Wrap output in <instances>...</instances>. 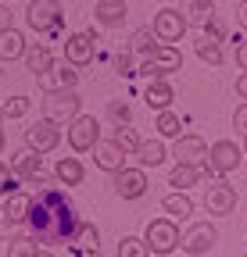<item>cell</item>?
<instances>
[{"label":"cell","instance_id":"42","mask_svg":"<svg viewBox=\"0 0 247 257\" xmlns=\"http://www.w3.org/2000/svg\"><path fill=\"white\" fill-rule=\"evenodd\" d=\"M236 15H240V25L247 29V4H240V11H236Z\"/></svg>","mask_w":247,"mask_h":257},{"label":"cell","instance_id":"9","mask_svg":"<svg viewBox=\"0 0 247 257\" xmlns=\"http://www.w3.org/2000/svg\"><path fill=\"white\" fill-rule=\"evenodd\" d=\"M57 143H61V128L50 118H40L25 128V147L36 154H50V150H57Z\"/></svg>","mask_w":247,"mask_h":257},{"label":"cell","instance_id":"10","mask_svg":"<svg viewBox=\"0 0 247 257\" xmlns=\"http://www.w3.org/2000/svg\"><path fill=\"white\" fill-rule=\"evenodd\" d=\"M111 186H115V193L122 200H140L143 193H147V168H118L115 175H111Z\"/></svg>","mask_w":247,"mask_h":257},{"label":"cell","instance_id":"44","mask_svg":"<svg viewBox=\"0 0 247 257\" xmlns=\"http://www.w3.org/2000/svg\"><path fill=\"white\" fill-rule=\"evenodd\" d=\"M243 157H247V133H243Z\"/></svg>","mask_w":247,"mask_h":257},{"label":"cell","instance_id":"14","mask_svg":"<svg viewBox=\"0 0 247 257\" xmlns=\"http://www.w3.org/2000/svg\"><path fill=\"white\" fill-rule=\"evenodd\" d=\"M29 207H33V197H25V193H8L4 207H0V229L11 232V229H18V225H25Z\"/></svg>","mask_w":247,"mask_h":257},{"label":"cell","instance_id":"38","mask_svg":"<svg viewBox=\"0 0 247 257\" xmlns=\"http://www.w3.org/2000/svg\"><path fill=\"white\" fill-rule=\"evenodd\" d=\"M236 68H240V72H247V40H240V43H236Z\"/></svg>","mask_w":247,"mask_h":257},{"label":"cell","instance_id":"5","mask_svg":"<svg viewBox=\"0 0 247 257\" xmlns=\"http://www.w3.org/2000/svg\"><path fill=\"white\" fill-rule=\"evenodd\" d=\"M143 239H147L150 253H172V250L179 246L183 232H179L176 218H154V221H147V229H143Z\"/></svg>","mask_w":247,"mask_h":257},{"label":"cell","instance_id":"17","mask_svg":"<svg viewBox=\"0 0 247 257\" xmlns=\"http://www.w3.org/2000/svg\"><path fill=\"white\" fill-rule=\"evenodd\" d=\"M172 157L179 165H204L208 161V143L201 136H179L172 147Z\"/></svg>","mask_w":247,"mask_h":257},{"label":"cell","instance_id":"8","mask_svg":"<svg viewBox=\"0 0 247 257\" xmlns=\"http://www.w3.org/2000/svg\"><path fill=\"white\" fill-rule=\"evenodd\" d=\"M233 207H236V189L219 175L208 186V193H204V211L211 218H226V214H233Z\"/></svg>","mask_w":247,"mask_h":257},{"label":"cell","instance_id":"30","mask_svg":"<svg viewBox=\"0 0 247 257\" xmlns=\"http://www.w3.org/2000/svg\"><path fill=\"white\" fill-rule=\"evenodd\" d=\"M197 57L208 61V64H222V47H219V40H215V36H204V40L197 43Z\"/></svg>","mask_w":247,"mask_h":257},{"label":"cell","instance_id":"43","mask_svg":"<svg viewBox=\"0 0 247 257\" xmlns=\"http://www.w3.org/2000/svg\"><path fill=\"white\" fill-rule=\"evenodd\" d=\"M36 257H57L54 250H36Z\"/></svg>","mask_w":247,"mask_h":257},{"label":"cell","instance_id":"27","mask_svg":"<svg viewBox=\"0 0 247 257\" xmlns=\"http://www.w3.org/2000/svg\"><path fill=\"white\" fill-rule=\"evenodd\" d=\"M154 128H158L161 140H179L183 136V121L176 111H158V118H154Z\"/></svg>","mask_w":247,"mask_h":257},{"label":"cell","instance_id":"26","mask_svg":"<svg viewBox=\"0 0 247 257\" xmlns=\"http://www.w3.org/2000/svg\"><path fill=\"white\" fill-rule=\"evenodd\" d=\"M201 175H204L201 165H176L172 175H169V186H176V189H190V186L201 182Z\"/></svg>","mask_w":247,"mask_h":257},{"label":"cell","instance_id":"36","mask_svg":"<svg viewBox=\"0 0 247 257\" xmlns=\"http://www.w3.org/2000/svg\"><path fill=\"white\" fill-rule=\"evenodd\" d=\"M111 118H115L118 125H129V104H118V100H115V104H111Z\"/></svg>","mask_w":247,"mask_h":257},{"label":"cell","instance_id":"4","mask_svg":"<svg viewBox=\"0 0 247 257\" xmlns=\"http://www.w3.org/2000/svg\"><path fill=\"white\" fill-rule=\"evenodd\" d=\"M75 114H83V96L75 89H50L43 100V118L50 121H72Z\"/></svg>","mask_w":247,"mask_h":257},{"label":"cell","instance_id":"22","mask_svg":"<svg viewBox=\"0 0 247 257\" xmlns=\"http://www.w3.org/2000/svg\"><path fill=\"white\" fill-rule=\"evenodd\" d=\"M83 165H79V157H57V165H54V179L61 182V186H79L83 182Z\"/></svg>","mask_w":247,"mask_h":257},{"label":"cell","instance_id":"45","mask_svg":"<svg viewBox=\"0 0 247 257\" xmlns=\"http://www.w3.org/2000/svg\"><path fill=\"white\" fill-rule=\"evenodd\" d=\"M183 257H201V253H183Z\"/></svg>","mask_w":247,"mask_h":257},{"label":"cell","instance_id":"41","mask_svg":"<svg viewBox=\"0 0 247 257\" xmlns=\"http://www.w3.org/2000/svg\"><path fill=\"white\" fill-rule=\"evenodd\" d=\"M4 143H8V136H4V111H0V154H4Z\"/></svg>","mask_w":247,"mask_h":257},{"label":"cell","instance_id":"31","mask_svg":"<svg viewBox=\"0 0 247 257\" xmlns=\"http://www.w3.org/2000/svg\"><path fill=\"white\" fill-rule=\"evenodd\" d=\"M72 243H79L86 253H94L97 246H101V236H97V229H94V225H90V221H83L79 225V232H75V239Z\"/></svg>","mask_w":247,"mask_h":257},{"label":"cell","instance_id":"19","mask_svg":"<svg viewBox=\"0 0 247 257\" xmlns=\"http://www.w3.org/2000/svg\"><path fill=\"white\" fill-rule=\"evenodd\" d=\"M25 68L33 72L36 79L40 75H47L50 68H54V54H50V47H43V43H33V47H25Z\"/></svg>","mask_w":247,"mask_h":257},{"label":"cell","instance_id":"40","mask_svg":"<svg viewBox=\"0 0 247 257\" xmlns=\"http://www.w3.org/2000/svg\"><path fill=\"white\" fill-rule=\"evenodd\" d=\"M236 93L247 100V72H240V79H236Z\"/></svg>","mask_w":247,"mask_h":257},{"label":"cell","instance_id":"37","mask_svg":"<svg viewBox=\"0 0 247 257\" xmlns=\"http://www.w3.org/2000/svg\"><path fill=\"white\" fill-rule=\"evenodd\" d=\"M233 128H236V133H247V104L236 107V114H233Z\"/></svg>","mask_w":247,"mask_h":257},{"label":"cell","instance_id":"33","mask_svg":"<svg viewBox=\"0 0 247 257\" xmlns=\"http://www.w3.org/2000/svg\"><path fill=\"white\" fill-rule=\"evenodd\" d=\"M115 143H118L122 150H126V154L133 157V154H136V147H140V136L133 133L129 125H118V128H115Z\"/></svg>","mask_w":247,"mask_h":257},{"label":"cell","instance_id":"12","mask_svg":"<svg viewBox=\"0 0 247 257\" xmlns=\"http://www.w3.org/2000/svg\"><path fill=\"white\" fill-rule=\"evenodd\" d=\"M187 15L176 11V8H161L158 15H154V36H158L161 43H179L183 32H187Z\"/></svg>","mask_w":247,"mask_h":257},{"label":"cell","instance_id":"2","mask_svg":"<svg viewBox=\"0 0 247 257\" xmlns=\"http://www.w3.org/2000/svg\"><path fill=\"white\" fill-rule=\"evenodd\" d=\"M179 68H183V54L176 50V43H158L150 57H143V64H140L136 75L165 79V75H172V72H179Z\"/></svg>","mask_w":247,"mask_h":257},{"label":"cell","instance_id":"28","mask_svg":"<svg viewBox=\"0 0 247 257\" xmlns=\"http://www.w3.org/2000/svg\"><path fill=\"white\" fill-rule=\"evenodd\" d=\"M118 257H150V246L143 236H122L118 239Z\"/></svg>","mask_w":247,"mask_h":257},{"label":"cell","instance_id":"16","mask_svg":"<svg viewBox=\"0 0 247 257\" xmlns=\"http://www.w3.org/2000/svg\"><path fill=\"white\" fill-rule=\"evenodd\" d=\"M90 154H94V165H97L101 172H111V175H115L118 168H126V157H129L115 140H97V147L90 150Z\"/></svg>","mask_w":247,"mask_h":257},{"label":"cell","instance_id":"32","mask_svg":"<svg viewBox=\"0 0 247 257\" xmlns=\"http://www.w3.org/2000/svg\"><path fill=\"white\" fill-rule=\"evenodd\" d=\"M183 15H187V22H211L215 8H211V0H190V8Z\"/></svg>","mask_w":247,"mask_h":257},{"label":"cell","instance_id":"46","mask_svg":"<svg viewBox=\"0 0 247 257\" xmlns=\"http://www.w3.org/2000/svg\"><path fill=\"white\" fill-rule=\"evenodd\" d=\"M243 257H247V253H243Z\"/></svg>","mask_w":247,"mask_h":257},{"label":"cell","instance_id":"13","mask_svg":"<svg viewBox=\"0 0 247 257\" xmlns=\"http://www.w3.org/2000/svg\"><path fill=\"white\" fill-rule=\"evenodd\" d=\"M94 54H97V43H94V32H72L65 40V61L72 68H86L94 64Z\"/></svg>","mask_w":247,"mask_h":257},{"label":"cell","instance_id":"34","mask_svg":"<svg viewBox=\"0 0 247 257\" xmlns=\"http://www.w3.org/2000/svg\"><path fill=\"white\" fill-rule=\"evenodd\" d=\"M0 111H4V118H22V114L29 111V100H25V96H11Z\"/></svg>","mask_w":247,"mask_h":257},{"label":"cell","instance_id":"18","mask_svg":"<svg viewBox=\"0 0 247 257\" xmlns=\"http://www.w3.org/2000/svg\"><path fill=\"white\" fill-rule=\"evenodd\" d=\"M143 100H147L150 111H169L172 100H176V93H172V86L165 79H150V86L143 89Z\"/></svg>","mask_w":247,"mask_h":257},{"label":"cell","instance_id":"29","mask_svg":"<svg viewBox=\"0 0 247 257\" xmlns=\"http://www.w3.org/2000/svg\"><path fill=\"white\" fill-rule=\"evenodd\" d=\"M36 250H40V243L33 239V236H11V243H8V257H36Z\"/></svg>","mask_w":247,"mask_h":257},{"label":"cell","instance_id":"25","mask_svg":"<svg viewBox=\"0 0 247 257\" xmlns=\"http://www.w3.org/2000/svg\"><path fill=\"white\" fill-rule=\"evenodd\" d=\"M161 211L172 214V218H190L194 214V200L187 197V189H176V193H169V197L161 200Z\"/></svg>","mask_w":247,"mask_h":257},{"label":"cell","instance_id":"3","mask_svg":"<svg viewBox=\"0 0 247 257\" xmlns=\"http://www.w3.org/2000/svg\"><path fill=\"white\" fill-rule=\"evenodd\" d=\"M201 168H204V175H211V179L236 172V168H240V147H236L233 140H215V143L208 147V161H204Z\"/></svg>","mask_w":247,"mask_h":257},{"label":"cell","instance_id":"24","mask_svg":"<svg viewBox=\"0 0 247 257\" xmlns=\"http://www.w3.org/2000/svg\"><path fill=\"white\" fill-rule=\"evenodd\" d=\"M18 57H25V36L11 25L0 32V61H18Z\"/></svg>","mask_w":247,"mask_h":257},{"label":"cell","instance_id":"11","mask_svg":"<svg viewBox=\"0 0 247 257\" xmlns=\"http://www.w3.org/2000/svg\"><path fill=\"white\" fill-rule=\"evenodd\" d=\"M215 243H219V229H215L211 221H194L187 232H183V239H179V246H183V253H208Z\"/></svg>","mask_w":247,"mask_h":257},{"label":"cell","instance_id":"20","mask_svg":"<svg viewBox=\"0 0 247 257\" xmlns=\"http://www.w3.org/2000/svg\"><path fill=\"white\" fill-rule=\"evenodd\" d=\"M133 157L140 161V168H158V165H165L169 150H165V143H161V140H140V147H136V154H133Z\"/></svg>","mask_w":247,"mask_h":257},{"label":"cell","instance_id":"15","mask_svg":"<svg viewBox=\"0 0 247 257\" xmlns=\"http://www.w3.org/2000/svg\"><path fill=\"white\" fill-rule=\"evenodd\" d=\"M11 172H15L18 179H25V182H33V186H43V182H47L43 161H40V154H36V150H22V154H15Z\"/></svg>","mask_w":247,"mask_h":257},{"label":"cell","instance_id":"39","mask_svg":"<svg viewBox=\"0 0 247 257\" xmlns=\"http://www.w3.org/2000/svg\"><path fill=\"white\" fill-rule=\"evenodd\" d=\"M4 29H11V8L0 4V32H4Z\"/></svg>","mask_w":247,"mask_h":257},{"label":"cell","instance_id":"7","mask_svg":"<svg viewBox=\"0 0 247 257\" xmlns=\"http://www.w3.org/2000/svg\"><path fill=\"white\" fill-rule=\"evenodd\" d=\"M61 15H65L61 0H33L25 11V22L36 32H54V29H61Z\"/></svg>","mask_w":247,"mask_h":257},{"label":"cell","instance_id":"1","mask_svg":"<svg viewBox=\"0 0 247 257\" xmlns=\"http://www.w3.org/2000/svg\"><path fill=\"white\" fill-rule=\"evenodd\" d=\"M79 214H75V204L68 200L65 189L57 186H47L33 197V207H29V218H25V229L36 243L43 246H61V243H72L75 232H79Z\"/></svg>","mask_w":247,"mask_h":257},{"label":"cell","instance_id":"21","mask_svg":"<svg viewBox=\"0 0 247 257\" xmlns=\"http://www.w3.org/2000/svg\"><path fill=\"white\" fill-rule=\"evenodd\" d=\"M75 79H79V72H72V64L65 61V68H50V72L40 75L36 82L50 93V89H75Z\"/></svg>","mask_w":247,"mask_h":257},{"label":"cell","instance_id":"6","mask_svg":"<svg viewBox=\"0 0 247 257\" xmlns=\"http://www.w3.org/2000/svg\"><path fill=\"white\" fill-rule=\"evenodd\" d=\"M97 140H101V125H97L94 114H75L68 121V147H72V154H90L97 147Z\"/></svg>","mask_w":247,"mask_h":257},{"label":"cell","instance_id":"35","mask_svg":"<svg viewBox=\"0 0 247 257\" xmlns=\"http://www.w3.org/2000/svg\"><path fill=\"white\" fill-rule=\"evenodd\" d=\"M15 179H18V175H15V172H11V168L4 165V161H0V197H8V193H15Z\"/></svg>","mask_w":247,"mask_h":257},{"label":"cell","instance_id":"23","mask_svg":"<svg viewBox=\"0 0 247 257\" xmlns=\"http://www.w3.org/2000/svg\"><path fill=\"white\" fill-rule=\"evenodd\" d=\"M94 15H97L101 25H122L126 15H129V8H126V0H97Z\"/></svg>","mask_w":247,"mask_h":257}]
</instances>
